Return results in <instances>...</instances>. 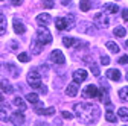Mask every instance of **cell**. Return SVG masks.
Instances as JSON below:
<instances>
[{"mask_svg": "<svg viewBox=\"0 0 128 126\" xmlns=\"http://www.w3.org/2000/svg\"><path fill=\"white\" fill-rule=\"evenodd\" d=\"M73 109H75L76 117L81 120V122L87 123V125H94L96 120L99 119V114H101L99 106L94 105V103H90V102L78 103V105L73 106Z\"/></svg>", "mask_w": 128, "mask_h": 126, "instance_id": "obj_1", "label": "cell"}, {"mask_svg": "<svg viewBox=\"0 0 128 126\" xmlns=\"http://www.w3.org/2000/svg\"><path fill=\"white\" fill-rule=\"evenodd\" d=\"M37 40H38L43 46L52 43V34L49 32V29H47L46 26H41V27L37 29Z\"/></svg>", "mask_w": 128, "mask_h": 126, "instance_id": "obj_2", "label": "cell"}, {"mask_svg": "<svg viewBox=\"0 0 128 126\" xmlns=\"http://www.w3.org/2000/svg\"><path fill=\"white\" fill-rule=\"evenodd\" d=\"M28 84L32 88L40 90V87H41V74L37 70H30L29 74H28Z\"/></svg>", "mask_w": 128, "mask_h": 126, "instance_id": "obj_3", "label": "cell"}, {"mask_svg": "<svg viewBox=\"0 0 128 126\" xmlns=\"http://www.w3.org/2000/svg\"><path fill=\"white\" fill-rule=\"evenodd\" d=\"M93 23L96 24V27L98 29H105L108 27V17L104 14V12H98V14H94V17H93Z\"/></svg>", "mask_w": 128, "mask_h": 126, "instance_id": "obj_4", "label": "cell"}, {"mask_svg": "<svg viewBox=\"0 0 128 126\" xmlns=\"http://www.w3.org/2000/svg\"><path fill=\"white\" fill-rule=\"evenodd\" d=\"M50 61L52 62H55V64H64L66 62V56H64V53L61 52V50H58V49H55L52 53H50Z\"/></svg>", "mask_w": 128, "mask_h": 126, "instance_id": "obj_5", "label": "cell"}, {"mask_svg": "<svg viewBox=\"0 0 128 126\" xmlns=\"http://www.w3.org/2000/svg\"><path fill=\"white\" fill-rule=\"evenodd\" d=\"M82 94L84 97H99V90L96 85H87Z\"/></svg>", "mask_w": 128, "mask_h": 126, "instance_id": "obj_6", "label": "cell"}, {"mask_svg": "<svg viewBox=\"0 0 128 126\" xmlns=\"http://www.w3.org/2000/svg\"><path fill=\"white\" fill-rule=\"evenodd\" d=\"M87 76H88V73H87L86 70H76V71H73V74H72L73 82H76V84H81L82 81H86Z\"/></svg>", "mask_w": 128, "mask_h": 126, "instance_id": "obj_7", "label": "cell"}, {"mask_svg": "<svg viewBox=\"0 0 128 126\" xmlns=\"http://www.w3.org/2000/svg\"><path fill=\"white\" fill-rule=\"evenodd\" d=\"M35 113L37 114H43V116H52V114H55V108H43V105L38 102L37 103V108H35Z\"/></svg>", "mask_w": 128, "mask_h": 126, "instance_id": "obj_8", "label": "cell"}, {"mask_svg": "<svg viewBox=\"0 0 128 126\" xmlns=\"http://www.w3.org/2000/svg\"><path fill=\"white\" fill-rule=\"evenodd\" d=\"M11 122L15 125V126H20V125H23L24 123V116H23V113L20 111H17V113H14L12 116H11Z\"/></svg>", "mask_w": 128, "mask_h": 126, "instance_id": "obj_9", "label": "cell"}, {"mask_svg": "<svg viewBox=\"0 0 128 126\" xmlns=\"http://www.w3.org/2000/svg\"><path fill=\"white\" fill-rule=\"evenodd\" d=\"M78 90H79L78 84H76V82H72V84L67 85V88H66V94H67L69 97H75L76 94H78Z\"/></svg>", "mask_w": 128, "mask_h": 126, "instance_id": "obj_10", "label": "cell"}, {"mask_svg": "<svg viewBox=\"0 0 128 126\" xmlns=\"http://www.w3.org/2000/svg\"><path fill=\"white\" fill-rule=\"evenodd\" d=\"M50 15L49 14H47V12H43V14H38L37 15V21L41 24V26H47V24H49L50 23Z\"/></svg>", "mask_w": 128, "mask_h": 126, "instance_id": "obj_11", "label": "cell"}, {"mask_svg": "<svg viewBox=\"0 0 128 126\" xmlns=\"http://www.w3.org/2000/svg\"><path fill=\"white\" fill-rule=\"evenodd\" d=\"M105 74H107V77H108L110 81H114V82L120 79V71L116 70V68H108Z\"/></svg>", "mask_w": 128, "mask_h": 126, "instance_id": "obj_12", "label": "cell"}, {"mask_svg": "<svg viewBox=\"0 0 128 126\" xmlns=\"http://www.w3.org/2000/svg\"><path fill=\"white\" fill-rule=\"evenodd\" d=\"M14 30H15V32H17V34L23 35V34L26 32V26L23 24V21H22V20L15 18V20H14Z\"/></svg>", "mask_w": 128, "mask_h": 126, "instance_id": "obj_13", "label": "cell"}, {"mask_svg": "<svg viewBox=\"0 0 128 126\" xmlns=\"http://www.w3.org/2000/svg\"><path fill=\"white\" fill-rule=\"evenodd\" d=\"M104 11L105 12H110V14H116L119 11V6L116 3H105L104 5Z\"/></svg>", "mask_w": 128, "mask_h": 126, "instance_id": "obj_14", "label": "cell"}, {"mask_svg": "<svg viewBox=\"0 0 128 126\" xmlns=\"http://www.w3.org/2000/svg\"><path fill=\"white\" fill-rule=\"evenodd\" d=\"M55 26H56V29H60V30L67 29V21H66V18H62V17L55 18Z\"/></svg>", "mask_w": 128, "mask_h": 126, "instance_id": "obj_15", "label": "cell"}, {"mask_svg": "<svg viewBox=\"0 0 128 126\" xmlns=\"http://www.w3.org/2000/svg\"><path fill=\"white\" fill-rule=\"evenodd\" d=\"M41 49H43V44H41L38 40H35L34 43H32V53H34V55L41 53Z\"/></svg>", "mask_w": 128, "mask_h": 126, "instance_id": "obj_16", "label": "cell"}, {"mask_svg": "<svg viewBox=\"0 0 128 126\" xmlns=\"http://www.w3.org/2000/svg\"><path fill=\"white\" fill-rule=\"evenodd\" d=\"M105 47H107V49H108L111 53H119V50H120L119 46H118L116 43H113V41H108V43L105 44Z\"/></svg>", "mask_w": 128, "mask_h": 126, "instance_id": "obj_17", "label": "cell"}, {"mask_svg": "<svg viewBox=\"0 0 128 126\" xmlns=\"http://www.w3.org/2000/svg\"><path fill=\"white\" fill-rule=\"evenodd\" d=\"M62 44L67 47H72V46H75V44H78V40H75V38H70V37H64L62 38Z\"/></svg>", "mask_w": 128, "mask_h": 126, "instance_id": "obj_18", "label": "cell"}, {"mask_svg": "<svg viewBox=\"0 0 128 126\" xmlns=\"http://www.w3.org/2000/svg\"><path fill=\"white\" fill-rule=\"evenodd\" d=\"M79 8H81V11H82V12L90 11V8H92L90 0H79Z\"/></svg>", "mask_w": 128, "mask_h": 126, "instance_id": "obj_19", "label": "cell"}, {"mask_svg": "<svg viewBox=\"0 0 128 126\" xmlns=\"http://www.w3.org/2000/svg\"><path fill=\"white\" fill-rule=\"evenodd\" d=\"M5 34H6V18H5V15L0 14V37Z\"/></svg>", "mask_w": 128, "mask_h": 126, "instance_id": "obj_20", "label": "cell"}, {"mask_svg": "<svg viewBox=\"0 0 128 126\" xmlns=\"http://www.w3.org/2000/svg\"><path fill=\"white\" fill-rule=\"evenodd\" d=\"M118 117L119 119H122V120H125V122H128V109L126 108H119L118 109Z\"/></svg>", "mask_w": 128, "mask_h": 126, "instance_id": "obj_21", "label": "cell"}, {"mask_svg": "<svg viewBox=\"0 0 128 126\" xmlns=\"http://www.w3.org/2000/svg\"><path fill=\"white\" fill-rule=\"evenodd\" d=\"M14 105L17 106V108H20V111H22V113L26 109V103L23 102V99H22V97H15V99H14Z\"/></svg>", "mask_w": 128, "mask_h": 126, "instance_id": "obj_22", "label": "cell"}, {"mask_svg": "<svg viewBox=\"0 0 128 126\" xmlns=\"http://www.w3.org/2000/svg\"><path fill=\"white\" fill-rule=\"evenodd\" d=\"M0 88H2L3 91H6V93H12V85L8 82V81H0Z\"/></svg>", "mask_w": 128, "mask_h": 126, "instance_id": "obj_23", "label": "cell"}, {"mask_svg": "<svg viewBox=\"0 0 128 126\" xmlns=\"http://www.w3.org/2000/svg\"><path fill=\"white\" fill-rule=\"evenodd\" d=\"M26 99H28V102H30V103H38V102H40L38 94H35V93H29V94H26Z\"/></svg>", "mask_w": 128, "mask_h": 126, "instance_id": "obj_24", "label": "cell"}, {"mask_svg": "<svg viewBox=\"0 0 128 126\" xmlns=\"http://www.w3.org/2000/svg\"><path fill=\"white\" fill-rule=\"evenodd\" d=\"M105 120L111 122V123L116 122V114L113 113V109H107V111H105Z\"/></svg>", "mask_w": 128, "mask_h": 126, "instance_id": "obj_25", "label": "cell"}, {"mask_svg": "<svg viewBox=\"0 0 128 126\" xmlns=\"http://www.w3.org/2000/svg\"><path fill=\"white\" fill-rule=\"evenodd\" d=\"M119 97H120V100L128 102V87H124L119 90Z\"/></svg>", "mask_w": 128, "mask_h": 126, "instance_id": "obj_26", "label": "cell"}, {"mask_svg": "<svg viewBox=\"0 0 128 126\" xmlns=\"http://www.w3.org/2000/svg\"><path fill=\"white\" fill-rule=\"evenodd\" d=\"M113 34L116 35V37H125V34H126V30H125V27H114V30H113Z\"/></svg>", "mask_w": 128, "mask_h": 126, "instance_id": "obj_27", "label": "cell"}, {"mask_svg": "<svg viewBox=\"0 0 128 126\" xmlns=\"http://www.w3.org/2000/svg\"><path fill=\"white\" fill-rule=\"evenodd\" d=\"M66 21H67V29H72L73 24H75V15L73 14H69V17L66 18Z\"/></svg>", "mask_w": 128, "mask_h": 126, "instance_id": "obj_28", "label": "cell"}, {"mask_svg": "<svg viewBox=\"0 0 128 126\" xmlns=\"http://www.w3.org/2000/svg\"><path fill=\"white\" fill-rule=\"evenodd\" d=\"M41 3H43V6H44V8H47V9H52V8L55 6L54 0H41Z\"/></svg>", "mask_w": 128, "mask_h": 126, "instance_id": "obj_29", "label": "cell"}, {"mask_svg": "<svg viewBox=\"0 0 128 126\" xmlns=\"http://www.w3.org/2000/svg\"><path fill=\"white\" fill-rule=\"evenodd\" d=\"M90 68H92V71H93V74H94L96 77H99L101 71H99V67H98V65H96V64H90Z\"/></svg>", "mask_w": 128, "mask_h": 126, "instance_id": "obj_30", "label": "cell"}, {"mask_svg": "<svg viewBox=\"0 0 128 126\" xmlns=\"http://www.w3.org/2000/svg\"><path fill=\"white\" fill-rule=\"evenodd\" d=\"M18 61H20V62H28V61H29L28 53H20V55H18Z\"/></svg>", "mask_w": 128, "mask_h": 126, "instance_id": "obj_31", "label": "cell"}, {"mask_svg": "<svg viewBox=\"0 0 128 126\" xmlns=\"http://www.w3.org/2000/svg\"><path fill=\"white\" fill-rule=\"evenodd\" d=\"M8 120V114L5 109H0V122H6Z\"/></svg>", "mask_w": 128, "mask_h": 126, "instance_id": "obj_32", "label": "cell"}, {"mask_svg": "<svg viewBox=\"0 0 128 126\" xmlns=\"http://www.w3.org/2000/svg\"><path fill=\"white\" fill-rule=\"evenodd\" d=\"M101 64L102 65H108L110 64V58L108 56H101Z\"/></svg>", "mask_w": 128, "mask_h": 126, "instance_id": "obj_33", "label": "cell"}, {"mask_svg": "<svg viewBox=\"0 0 128 126\" xmlns=\"http://www.w3.org/2000/svg\"><path fill=\"white\" fill-rule=\"evenodd\" d=\"M126 62H128V55H124L119 58V64H126Z\"/></svg>", "mask_w": 128, "mask_h": 126, "instance_id": "obj_34", "label": "cell"}, {"mask_svg": "<svg viewBox=\"0 0 128 126\" xmlns=\"http://www.w3.org/2000/svg\"><path fill=\"white\" fill-rule=\"evenodd\" d=\"M62 117L67 119V120H70V119H73V114H72V113H67V111H64V113H62Z\"/></svg>", "mask_w": 128, "mask_h": 126, "instance_id": "obj_35", "label": "cell"}, {"mask_svg": "<svg viewBox=\"0 0 128 126\" xmlns=\"http://www.w3.org/2000/svg\"><path fill=\"white\" fill-rule=\"evenodd\" d=\"M5 71H8V68H6V64H3V62H0V74H3Z\"/></svg>", "mask_w": 128, "mask_h": 126, "instance_id": "obj_36", "label": "cell"}, {"mask_svg": "<svg viewBox=\"0 0 128 126\" xmlns=\"http://www.w3.org/2000/svg\"><path fill=\"white\" fill-rule=\"evenodd\" d=\"M122 18L126 21L128 20V8H125V9H122Z\"/></svg>", "mask_w": 128, "mask_h": 126, "instance_id": "obj_37", "label": "cell"}, {"mask_svg": "<svg viewBox=\"0 0 128 126\" xmlns=\"http://www.w3.org/2000/svg\"><path fill=\"white\" fill-rule=\"evenodd\" d=\"M11 3H12V6H20L23 3V0H11Z\"/></svg>", "mask_w": 128, "mask_h": 126, "instance_id": "obj_38", "label": "cell"}, {"mask_svg": "<svg viewBox=\"0 0 128 126\" xmlns=\"http://www.w3.org/2000/svg\"><path fill=\"white\" fill-rule=\"evenodd\" d=\"M35 126H50V125H49V123H46V122H38Z\"/></svg>", "mask_w": 128, "mask_h": 126, "instance_id": "obj_39", "label": "cell"}, {"mask_svg": "<svg viewBox=\"0 0 128 126\" xmlns=\"http://www.w3.org/2000/svg\"><path fill=\"white\" fill-rule=\"evenodd\" d=\"M15 47H17V43L12 41V43H11V50H15Z\"/></svg>", "mask_w": 128, "mask_h": 126, "instance_id": "obj_40", "label": "cell"}, {"mask_svg": "<svg viewBox=\"0 0 128 126\" xmlns=\"http://www.w3.org/2000/svg\"><path fill=\"white\" fill-rule=\"evenodd\" d=\"M64 6H67V5H70V0H62V2H61Z\"/></svg>", "mask_w": 128, "mask_h": 126, "instance_id": "obj_41", "label": "cell"}, {"mask_svg": "<svg viewBox=\"0 0 128 126\" xmlns=\"http://www.w3.org/2000/svg\"><path fill=\"white\" fill-rule=\"evenodd\" d=\"M0 102H3V94L0 93Z\"/></svg>", "mask_w": 128, "mask_h": 126, "instance_id": "obj_42", "label": "cell"}, {"mask_svg": "<svg viewBox=\"0 0 128 126\" xmlns=\"http://www.w3.org/2000/svg\"><path fill=\"white\" fill-rule=\"evenodd\" d=\"M125 46H126V47H128V40H126V43H125Z\"/></svg>", "mask_w": 128, "mask_h": 126, "instance_id": "obj_43", "label": "cell"}, {"mask_svg": "<svg viewBox=\"0 0 128 126\" xmlns=\"http://www.w3.org/2000/svg\"><path fill=\"white\" fill-rule=\"evenodd\" d=\"M126 81H128V74H126Z\"/></svg>", "mask_w": 128, "mask_h": 126, "instance_id": "obj_44", "label": "cell"}, {"mask_svg": "<svg viewBox=\"0 0 128 126\" xmlns=\"http://www.w3.org/2000/svg\"><path fill=\"white\" fill-rule=\"evenodd\" d=\"M0 2H2V0H0Z\"/></svg>", "mask_w": 128, "mask_h": 126, "instance_id": "obj_45", "label": "cell"}]
</instances>
